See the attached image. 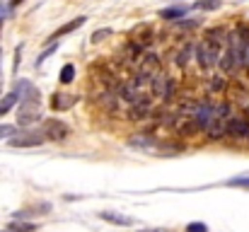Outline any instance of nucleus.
I'll return each instance as SVG.
<instances>
[{"instance_id": "nucleus-25", "label": "nucleus", "mask_w": 249, "mask_h": 232, "mask_svg": "<svg viewBox=\"0 0 249 232\" xmlns=\"http://www.w3.org/2000/svg\"><path fill=\"white\" fill-rule=\"evenodd\" d=\"M5 15H7V7H5V5H2V2H0V19H2V17H5Z\"/></svg>"}, {"instance_id": "nucleus-26", "label": "nucleus", "mask_w": 249, "mask_h": 232, "mask_svg": "<svg viewBox=\"0 0 249 232\" xmlns=\"http://www.w3.org/2000/svg\"><path fill=\"white\" fill-rule=\"evenodd\" d=\"M0 232H7V230H0Z\"/></svg>"}, {"instance_id": "nucleus-17", "label": "nucleus", "mask_w": 249, "mask_h": 232, "mask_svg": "<svg viewBox=\"0 0 249 232\" xmlns=\"http://www.w3.org/2000/svg\"><path fill=\"white\" fill-rule=\"evenodd\" d=\"M189 56H191V46L186 44V46H184V49L177 54V66H181V68H184V66L189 63Z\"/></svg>"}, {"instance_id": "nucleus-21", "label": "nucleus", "mask_w": 249, "mask_h": 232, "mask_svg": "<svg viewBox=\"0 0 249 232\" xmlns=\"http://www.w3.org/2000/svg\"><path fill=\"white\" fill-rule=\"evenodd\" d=\"M228 186H240V189H247L249 191V177H235L228 181Z\"/></svg>"}, {"instance_id": "nucleus-10", "label": "nucleus", "mask_w": 249, "mask_h": 232, "mask_svg": "<svg viewBox=\"0 0 249 232\" xmlns=\"http://www.w3.org/2000/svg\"><path fill=\"white\" fill-rule=\"evenodd\" d=\"M150 36H153V29H150L148 24H138V27L133 29V34H131V41H133V44H138L141 49H145V46L153 41Z\"/></svg>"}, {"instance_id": "nucleus-23", "label": "nucleus", "mask_w": 249, "mask_h": 232, "mask_svg": "<svg viewBox=\"0 0 249 232\" xmlns=\"http://www.w3.org/2000/svg\"><path fill=\"white\" fill-rule=\"evenodd\" d=\"M56 46H58V44L53 41V44H51V49H46V51H44V54L39 56V61H36V66H41V63H44V61H46V58H49V56H51V54L56 51Z\"/></svg>"}, {"instance_id": "nucleus-14", "label": "nucleus", "mask_w": 249, "mask_h": 232, "mask_svg": "<svg viewBox=\"0 0 249 232\" xmlns=\"http://www.w3.org/2000/svg\"><path fill=\"white\" fill-rule=\"evenodd\" d=\"M184 15H186V7H184V5H179V7H167V10L160 12L162 19H179V17H184Z\"/></svg>"}, {"instance_id": "nucleus-1", "label": "nucleus", "mask_w": 249, "mask_h": 232, "mask_svg": "<svg viewBox=\"0 0 249 232\" xmlns=\"http://www.w3.org/2000/svg\"><path fill=\"white\" fill-rule=\"evenodd\" d=\"M228 119H230V107H228V104H215L213 119H211V124L206 126V136H208L211 141L223 138V136H225V124H228Z\"/></svg>"}, {"instance_id": "nucleus-20", "label": "nucleus", "mask_w": 249, "mask_h": 232, "mask_svg": "<svg viewBox=\"0 0 249 232\" xmlns=\"http://www.w3.org/2000/svg\"><path fill=\"white\" fill-rule=\"evenodd\" d=\"M17 133V126H10V124H0V141L2 138H10Z\"/></svg>"}, {"instance_id": "nucleus-9", "label": "nucleus", "mask_w": 249, "mask_h": 232, "mask_svg": "<svg viewBox=\"0 0 249 232\" xmlns=\"http://www.w3.org/2000/svg\"><path fill=\"white\" fill-rule=\"evenodd\" d=\"M75 102H78V97H75V94L56 92V94L51 97V109H56V111H66V109H71Z\"/></svg>"}, {"instance_id": "nucleus-12", "label": "nucleus", "mask_w": 249, "mask_h": 232, "mask_svg": "<svg viewBox=\"0 0 249 232\" xmlns=\"http://www.w3.org/2000/svg\"><path fill=\"white\" fill-rule=\"evenodd\" d=\"M85 19H87V17H75L73 22H68V24H63V27H58V29H56V32H53V34H51L49 39H58V36H63V34H71V32H75V29H80V27H83V24H85Z\"/></svg>"}, {"instance_id": "nucleus-13", "label": "nucleus", "mask_w": 249, "mask_h": 232, "mask_svg": "<svg viewBox=\"0 0 249 232\" xmlns=\"http://www.w3.org/2000/svg\"><path fill=\"white\" fill-rule=\"evenodd\" d=\"M17 102H19V89L15 87L12 92H7V94L0 99V116H2V114H7V111H10V109H12Z\"/></svg>"}, {"instance_id": "nucleus-11", "label": "nucleus", "mask_w": 249, "mask_h": 232, "mask_svg": "<svg viewBox=\"0 0 249 232\" xmlns=\"http://www.w3.org/2000/svg\"><path fill=\"white\" fill-rule=\"evenodd\" d=\"M99 218L107 220V223H111V225H121V228H131V225H133V218L121 215V213H114V211H102Z\"/></svg>"}, {"instance_id": "nucleus-4", "label": "nucleus", "mask_w": 249, "mask_h": 232, "mask_svg": "<svg viewBox=\"0 0 249 232\" xmlns=\"http://www.w3.org/2000/svg\"><path fill=\"white\" fill-rule=\"evenodd\" d=\"M128 148L141 150V153H158V150H162V143L158 138H153L150 133H136L128 138Z\"/></svg>"}, {"instance_id": "nucleus-19", "label": "nucleus", "mask_w": 249, "mask_h": 232, "mask_svg": "<svg viewBox=\"0 0 249 232\" xmlns=\"http://www.w3.org/2000/svg\"><path fill=\"white\" fill-rule=\"evenodd\" d=\"M107 36H111V29H109V27H104V29H97V32L92 34V41H94V44H99V41H104Z\"/></svg>"}, {"instance_id": "nucleus-15", "label": "nucleus", "mask_w": 249, "mask_h": 232, "mask_svg": "<svg viewBox=\"0 0 249 232\" xmlns=\"http://www.w3.org/2000/svg\"><path fill=\"white\" fill-rule=\"evenodd\" d=\"M73 77H75V66H73V63H66V66L61 68V82L68 85V82H73Z\"/></svg>"}, {"instance_id": "nucleus-18", "label": "nucleus", "mask_w": 249, "mask_h": 232, "mask_svg": "<svg viewBox=\"0 0 249 232\" xmlns=\"http://www.w3.org/2000/svg\"><path fill=\"white\" fill-rule=\"evenodd\" d=\"M196 7L198 10H218L220 7V0H198Z\"/></svg>"}, {"instance_id": "nucleus-5", "label": "nucleus", "mask_w": 249, "mask_h": 232, "mask_svg": "<svg viewBox=\"0 0 249 232\" xmlns=\"http://www.w3.org/2000/svg\"><path fill=\"white\" fill-rule=\"evenodd\" d=\"M41 133H44V138H51V141H66L71 136V128L61 119H49V121H44Z\"/></svg>"}, {"instance_id": "nucleus-16", "label": "nucleus", "mask_w": 249, "mask_h": 232, "mask_svg": "<svg viewBox=\"0 0 249 232\" xmlns=\"http://www.w3.org/2000/svg\"><path fill=\"white\" fill-rule=\"evenodd\" d=\"M7 232H36L34 223H10Z\"/></svg>"}, {"instance_id": "nucleus-7", "label": "nucleus", "mask_w": 249, "mask_h": 232, "mask_svg": "<svg viewBox=\"0 0 249 232\" xmlns=\"http://www.w3.org/2000/svg\"><path fill=\"white\" fill-rule=\"evenodd\" d=\"M213 111H215V104H213V102H198V104L194 107L191 119L196 121L198 131H206V126H208L211 119H213Z\"/></svg>"}, {"instance_id": "nucleus-24", "label": "nucleus", "mask_w": 249, "mask_h": 232, "mask_svg": "<svg viewBox=\"0 0 249 232\" xmlns=\"http://www.w3.org/2000/svg\"><path fill=\"white\" fill-rule=\"evenodd\" d=\"M141 232H172V230H162V228H145V230Z\"/></svg>"}, {"instance_id": "nucleus-6", "label": "nucleus", "mask_w": 249, "mask_h": 232, "mask_svg": "<svg viewBox=\"0 0 249 232\" xmlns=\"http://www.w3.org/2000/svg\"><path fill=\"white\" fill-rule=\"evenodd\" d=\"M153 111V102H150V97H145V94H136L131 102H128V119H143V116H148Z\"/></svg>"}, {"instance_id": "nucleus-8", "label": "nucleus", "mask_w": 249, "mask_h": 232, "mask_svg": "<svg viewBox=\"0 0 249 232\" xmlns=\"http://www.w3.org/2000/svg\"><path fill=\"white\" fill-rule=\"evenodd\" d=\"M225 136L249 138V119H245V116H230L228 124H225Z\"/></svg>"}, {"instance_id": "nucleus-22", "label": "nucleus", "mask_w": 249, "mask_h": 232, "mask_svg": "<svg viewBox=\"0 0 249 232\" xmlns=\"http://www.w3.org/2000/svg\"><path fill=\"white\" fill-rule=\"evenodd\" d=\"M186 232H208V225L206 223H189Z\"/></svg>"}, {"instance_id": "nucleus-2", "label": "nucleus", "mask_w": 249, "mask_h": 232, "mask_svg": "<svg viewBox=\"0 0 249 232\" xmlns=\"http://www.w3.org/2000/svg\"><path fill=\"white\" fill-rule=\"evenodd\" d=\"M220 51H223V46H218V44H213V41L203 39V41L196 46V58H198V66H201V68H213V66H218Z\"/></svg>"}, {"instance_id": "nucleus-3", "label": "nucleus", "mask_w": 249, "mask_h": 232, "mask_svg": "<svg viewBox=\"0 0 249 232\" xmlns=\"http://www.w3.org/2000/svg\"><path fill=\"white\" fill-rule=\"evenodd\" d=\"M46 138H44V133L41 131H17L15 136H10L7 138V143H10V148H36V145H41Z\"/></svg>"}]
</instances>
